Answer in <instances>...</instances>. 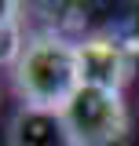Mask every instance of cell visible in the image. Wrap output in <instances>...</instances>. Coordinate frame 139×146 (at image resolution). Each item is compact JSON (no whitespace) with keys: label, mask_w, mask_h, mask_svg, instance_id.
<instances>
[{"label":"cell","mask_w":139,"mask_h":146,"mask_svg":"<svg viewBox=\"0 0 139 146\" xmlns=\"http://www.w3.org/2000/svg\"><path fill=\"white\" fill-rule=\"evenodd\" d=\"M11 84L22 106L62 110L81 88L77 44L55 33H37L22 44L18 58L11 62Z\"/></svg>","instance_id":"6da1fadb"},{"label":"cell","mask_w":139,"mask_h":146,"mask_svg":"<svg viewBox=\"0 0 139 146\" xmlns=\"http://www.w3.org/2000/svg\"><path fill=\"white\" fill-rule=\"evenodd\" d=\"M22 44V0H0V66L11 70Z\"/></svg>","instance_id":"5b68a950"},{"label":"cell","mask_w":139,"mask_h":146,"mask_svg":"<svg viewBox=\"0 0 139 146\" xmlns=\"http://www.w3.org/2000/svg\"><path fill=\"white\" fill-rule=\"evenodd\" d=\"M62 117L77 146H114L128 131L124 91L99 88V84H81L73 91V99L62 106Z\"/></svg>","instance_id":"7a4b0ae2"},{"label":"cell","mask_w":139,"mask_h":146,"mask_svg":"<svg viewBox=\"0 0 139 146\" xmlns=\"http://www.w3.org/2000/svg\"><path fill=\"white\" fill-rule=\"evenodd\" d=\"M7 146H77L62 110L18 106L7 124Z\"/></svg>","instance_id":"277c9868"},{"label":"cell","mask_w":139,"mask_h":146,"mask_svg":"<svg viewBox=\"0 0 139 146\" xmlns=\"http://www.w3.org/2000/svg\"><path fill=\"white\" fill-rule=\"evenodd\" d=\"M77 66H81V84H99V88L124 91L132 80V55L117 36L95 33L77 44Z\"/></svg>","instance_id":"3957f363"}]
</instances>
